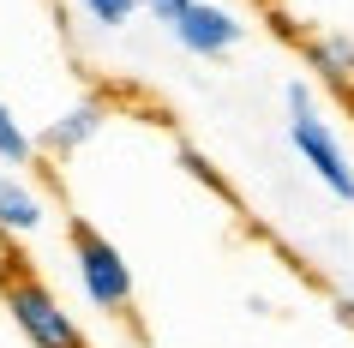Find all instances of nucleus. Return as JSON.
<instances>
[{
    "instance_id": "f257e3e1",
    "label": "nucleus",
    "mask_w": 354,
    "mask_h": 348,
    "mask_svg": "<svg viewBox=\"0 0 354 348\" xmlns=\"http://www.w3.org/2000/svg\"><path fill=\"white\" fill-rule=\"evenodd\" d=\"M66 235H73V264H78L84 300L102 306L109 318H127L132 312V264L120 258V246H114L102 228H91V222H73Z\"/></svg>"
},
{
    "instance_id": "f03ea898",
    "label": "nucleus",
    "mask_w": 354,
    "mask_h": 348,
    "mask_svg": "<svg viewBox=\"0 0 354 348\" xmlns=\"http://www.w3.org/2000/svg\"><path fill=\"white\" fill-rule=\"evenodd\" d=\"M0 300H6L12 324L24 330V342H30V348H84V336H78V324H73V312L60 306V294L48 289L42 276H30L24 264L0 282Z\"/></svg>"
},
{
    "instance_id": "7ed1b4c3",
    "label": "nucleus",
    "mask_w": 354,
    "mask_h": 348,
    "mask_svg": "<svg viewBox=\"0 0 354 348\" xmlns=\"http://www.w3.org/2000/svg\"><path fill=\"white\" fill-rule=\"evenodd\" d=\"M288 145L300 150V163L313 168L318 181H324V192H336L342 204H354V168H348V150L336 145V132L324 127L313 114V96H306V84H288Z\"/></svg>"
},
{
    "instance_id": "20e7f679",
    "label": "nucleus",
    "mask_w": 354,
    "mask_h": 348,
    "mask_svg": "<svg viewBox=\"0 0 354 348\" xmlns=\"http://www.w3.org/2000/svg\"><path fill=\"white\" fill-rule=\"evenodd\" d=\"M241 37H246V24L234 19L228 6H216V0H192V12L174 24V42H180L187 55H198V60H223Z\"/></svg>"
},
{
    "instance_id": "39448f33",
    "label": "nucleus",
    "mask_w": 354,
    "mask_h": 348,
    "mask_svg": "<svg viewBox=\"0 0 354 348\" xmlns=\"http://www.w3.org/2000/svg\"><path fill=\"white\" fill-rule=\"evenodd\" d=\"M300 55H306L318 84H330L342 102H354V42L342 30H313V37L300 42Z\"/></svg>"
},
{
    "instance_id": "423d86ee",
    "label": "nucleus",
    "mask_w": 354,
    "mask_h": 348,
    "mask_svg": "<svg viewBox=\"0 0 354 348\" xmlns=\"http://www.w3.org/2000/svg\"><path fill=\"white\" fill-rule=\"evenodd\" d=\"M102 120H109V109H102V102H78V109H66L55 127L42 132L37 145L48 150V156H73L78 145H91L96 132H102Z\"/></svg>"
},
{
    "instance_id": "0eeeda50",
    "label": "nucleus",
    "mask_w": 354,
    "mask_h": 348,
    "mask_svg": "<svg viewBox=\"0 0 354 348\" xmlns=\"http://www.w3.org/2000/svg\"><path fill=\"white\" fill-rule=\"evenodd\" d=\"M42 228V199L24 181L0 174V240H24Z\"/></svg>"
},
{
    "instance_id": "6e6552de",
    "label": "nucleus",
    "mask_w": 354,
    "mask_h": 348,
    "mask_svg": "<svg viewBox=\"0 0 354 348\" xmlns=\"http://www.w3.org/2000/svg\"><path fill=\"white\" fill-rule=\"evenodd\" d=\"M37 150H42V145L19 127V120H12V109L0 102V163H6V168H24L30 156H37Z\"/></svg>"
},
{
    "instance_id": "1a4fd4ad",
    "label": "nucleus",
    "mask_w": 354,
    "mask_h": 348,
    "mask_svg": "<svg viewBox=\"0 0 354 348\" xmlns=\"http://www.w3.org/2000/svg\"><path fill=\"white\" fill-rule=\"evenodd\" d=\"M78 6H84V19L91 24H132V12H138V6H145V0H78Z\"/></svg>"
},
{
    "instance_id": "9d476101",
    "label": "nucleus",
    "mask_w": 354,
    "mask_h": 348,
    "mask_svg": "<svg viewBox=\"0 0 354 348\" xmlns=\"http://www.w3.org/2000/svg\"><path fill=\"white\" fill-rule=\"evenodd\" d=\"M180 163H187V174H192V181H205L210 192H223V199H234V192H228V181H223V174H216V168H210V163H205V156H198L192 145L180 150Z\"/></svg>"
},
{
    "instance_id": "9b49d317",
    "label": "nucleus",
    "mask_w": 354,
    "mask_h": 348,
    "mask_svg": "<svg viewBox=\"0 0 354 348\" xmlns=\"http://www.w3.org/2000/svg\"><path fill=\"white\" fill-rule=\"evenodd\" d=\"M145 6L156 12V24H168V30H174V24L192 12V0H145Z\"/></svg>"
},
{
    "instance_id": "f8f14e48",
    "label": "nucleus",
    "mask_w": 354,
    "mask_h": 348,
    "mask_svg": "<svg viewBox=\"0 0 354 348\" xmlns=\"http://www.w3.org/2000/svg\"><path fill=\"white\" fill-rule=\"evenodd\" d=\"M336 324L354 330V300H348V294H336Z\"/></svg>"
}]
</instances>
